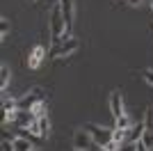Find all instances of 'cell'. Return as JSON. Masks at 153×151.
I'll return each mask as SVG.
<instances>
[{
    "instance_id": "1",
    "label": "cell",
    "mask_w": 153,
    "mask_h": 151,
    "mask_svg": "<svg viewBox=\"0 0 153 151\" xmlns=\"http://www.w3.org/2000/svg\"><path fill=\"white\" fill-rule=\"evenodd\" d=\"M51 30H53V41L59 44L66 32V25H64V14H62V5H57L53 9V16H51Z\"/></svg>"
},
{
    "instance_id": "2",
    "label": "cell",
    "mask_w": 153,
    "mask_h": 151,
    "mask_svg": "<svg viewBox=\"0 0 153 151\" xmlns=\"http://www.w3.org/2000/svg\"><path fill=\"white\" fill-rule=\"evenodd\" d=\"M85 131L91 135V140L98 147H105L108 142H112V133H114V131H110V128H103V126H96V124H87Z\"/></svg>"
},
{
    "instance_id": "3",
    "label": "cell",
    "mask_w": 153,
    "mask_h": 151,
    "mask_svg": "<svg viewBox=\"0 0 153 151\" xmlns=\"http://www.w3.org/2000/svg\"><path fill=\"white\" fill-rule=\"evenodd\" d=\"M59 5H62L64 25H66L64 39H69V32H71V28H73V16H76V5H73V0H59Z\"/></svg>"
},
{
    "instance_id": "4",
    "label": "cell",
    "mask_w": 153,
    "mask_h": 151,
    "mask_svg": "<svg viewBox=\"0 0 153 151\" xmlns=\"http://www.w3.org/2000/svg\"><path fill=\"white\" fill-rule=\"evenodd\" d=\"M76 50H78V41L69 37V39H64L62 44H57L51 50V57H69L71 53H76Z\"/></svg>"
},
{
    "instance_id": "5",
    "label": "cell",
    "mask_w": 153,
    "mask_h": 151,
    "mask_svg": "<svg viewBox=\"0 0 153 151\" xmlns=\"http://www.w3.org/2000/svg\"><path fill=\"white\" fill-rule=\"evenodd\" d=\"M96 142L91 140V135L87 131H78L76 135H73V147L76 149H82V151H87V149H91Z\"/></svg>"
},
{
    "instance_id": "6",
    "label": "cell",
    "mask_w": 153,
    "mask_h": 151,
    "mask_svg": "<svg viewBox=\"0 0 153 151\" xmlns=\"http://www.w3.org/2000/svg\"><path fill=\"white\" fill-rule=\"evenodd\" d=\"M39 101H44L41 99V89H32L27 96H23V99L19 101V110H32Z\"/></svg>"
},
{
    "instance_id": "7",
    "label": "cell",
    "mask_w": 153,
    "mask_h": 151,
    "mask_svg": "<svg viewBox=\"0 0 153 151\" xmlns=\"http://www.w3.org/2000/svg\"><path fill=\"white\" fill-rule=\"evenodd\" d=\"M110 110H112V117L114 119H119V117H123V101H121V94L119 92H112V96H110Z\"/></svg>"
},
{
    "instance_id": "8",
    "label": "cell",
    "mask_w": 153,
    "mask_h": 151,
    "mask_svg": "<svg viewBox=\"0 0 153 151\" xmlns=\"http://www.w3.org/2000/svg\"><path fill=\"white\" fill-rule=\"evenodd\" d=\"M14 121H16V126H21V128H27V126H34L37 117H34V112H30V110H19Z\"/></svg>"
},
{
    "instance_id": "9",
    "label": "cell",
    "mask_w": 153,
    "mask_h": 151,
    "mask_svg": "<svg viewBox=\"0 0 153 151\" xmlns=\"http://www.w3.org/2000/svg\"><path fill=\"white\" fill-rule=\"evenodd\" d=\"M32 133H37L39 138H46L48 135V128H51V124H48V119L46 117H37V121H34V126H30Z\"/></svg>"
},
{
    "instance_id": "10",
    "label": "cell",
    "mask_w": 153,
    "mask_h": 151,
    "mask_svg": "<svg viewBox=\"0 0 153 151\" xmlns=\"http://www.w3.org/2000/svg\"><path fill=\"white\" fill-rule=\"evenodd\" d=\"M44 53H46V50L41 48V46H37V48L32 50L30 60H27V67H30V69H37L39 64H41V60H44Z\"/></svg>"
},
{
    "instance_id": "11",
    "label": "cell",
    "mask_w": 153,
    "mask_h": 151,
    "mask_svg": "<svg viewBox=\"0 0 153 151\" xmlns=\"http://www.w3.org/2000/svg\"><path fill=\"white\" fill-rule=\"evenodd\" d=\"M12 144H14V151H32V149H34V147H32V142H30L27 138H23V135L14 138Z\"/></svg>"
},
{
    "instance_id": "12",
    "label": "cell",
    "mask_w": 153,
    "mask_h": 151,
    "mask_svg": "<svg viewBox=\"0 0 153 151\" xmlns=\"http://www.w3.org/2000/svg\"><path fill=\"white\" fill-rule=\"evenodd\" d=\"M144 131H146V126H144V124H137L133 131H130V142H133V144H137V142L142 140V135H144Z\"/></svg>"
},
{
    "instance_id": "13",
    "label": "cell",
    "mask_w": 153,
    "mask_h": 151,
    "mask_svg": "<svg viewBox=\"0 0 153 151\" xmlns=\"http://www.w3.org/2000/svg\"><path fill=\"white\" fill-rule=\"evenodd\" d=\"M7 82H9V69H7V64L0 67V89L5 92L7 89Z\"/></svg>"
},
{
    "instance_id": "14",
    "label": "cell",
    "mask_w": 153,
    "mask_h": 151,
    "mask_svg": "<svg viewBox=\"0 0 153 151\" xmlns=\"http://www.w3.org/2000/svg\"><path fill=\"white\" fill-rule=\"evenodd\" d=\"M2 110H5V112H14V110H19V101L5 99V101H2Z\"/></svg>"
},
{
    "instance_id": "15",
    "label": "cell",
    "mask_w": 153,
    "mask_h": 151,
    "mask_svg": "<svg viewBox=\"0 0 153 151\" xmlns=\"http://www.w3.org/2000/svg\"><path fill=\"white\" fill-rule=\"evenodd\" d=\"M30 112H34V117H46V103H44V101H39Z\"/></svg>"
},
{
    "instance_id": "16",
    "label": "cell",
    "mask_w": 153,
    "mask_h": 151,
    "mask_svg": "<svg viewBox=\"0 0 153 151\" xmlns=\"http://www.w3.org/2000/svg\"><path fill=\"white\" fill-rule=\"evenodd\" d=\"M142 142H144V147H146V149H153V131H144Z\"/></svg>"
},
{
    "instance_id": "17",
    "label": "cell",
    "mask_w": 153,
    "mask_h": 151,
    "mask_svg": "<svg viewBox=\"0 0 153 151\" xmlns=\"http://www.w3.org/2000/svg\"><path fill=\"white\" fill-rule=\"evenodd\" d=\"M117 128H123V131H128V128H130V119H128L126 114L117 119Z\"/></svg>"
},
{
    "instance_id": "18",
    "label": "cell",
    "mask_w": 153,
    "mask_h": 151,
    "mask_svg": "<svg viewBox=\"0 0 153 151\" xmlns=\"http://www.w3.org/2000/svg\"><path fill=\"white\" fill-rule=\"evenodd\" d=\"M7 32H9V21L2 19V23H0V37L5 39V37H7Z\"/></svg>"
},
{
    "instance_id": "19",
    "label": "cell",
    "mask_w": 153,
    "mask_h": 151,
    "mask_svg": "<svg viewBox=\"0 0 153 151\" xmlns=\"http://www.w3.org/2000/svg\"><path fill=\"white\" fill-rule=\"evenodd\" d=\"M123 138H126V133H123V128H114V133H112V140H114V142H121Z\"/></svg>"
},
{
    "instance_id": "20",
    "label": "cell",
    "mask_w": 153,
    "mask_h": 151,
    "mask_svg": "<svg viewBox=\"0 0 153 151\" xmlns=\"http://www.w3.org/2000/svg\"><path fill=\"white\" fill-rule=\"evenodd\" d=\"M142 76H144V80H146L149 85H153V69H144V73H142Z\"/></svg>"
},
{
    "instance_id": "21",
    "label": "cell",
    "mask_w": 153,
    "mask_h": 151,
    "mask_svg": "<svg viewBox=\"0 0 153 151\" xmlns=\"http://www.w3.org/2000/svg\"><path fill=\"white\" fill-rule=\"evenodd\" d=\"M105 149H108V151H119V142H114V140H112V142H108V144H105Z\"/></svg>"
},
{
    "instance_id": "22",
    "label": "cell",
    "mask_w": 153,
    "mask_h": 151,
    "mask_svg": "<svg viewBox=\"0 0 153 151\" xmlns=\"http://www.w3.org/2000/svg\"><path fill=\"white\" fill-rule=\"evenodd\" d=\"M119 151H137V144H133V142H130L128 147H121Z\"/></svg>"
},
{
    "instance_id": "23",
    "label": "cell",
    "mask_w": 153,
    "mask_h": 151,
    "mask_svg": "<svg viewBox=\"0 0 153 151\" xmlns=\"http://www.w3.org/2000/svg\"><path fill=\"white\" fill-rule=\"evenodd\" d=\"M2 151H14V144H9V142H2Z\"/></svg>"
},
{
    "instance_id": "24",
    "label": "cell",
    "mask_w": 153,
    "mask_h": 151,
    "mask_svg": "<svg viewBox=\"0 0 153 151\" xmlns=\"http://www.w3.org/2000/svg\"><path fill=\"white\" fill-rule=\"evenodd\" d=\"M137 151H149L146 147H144V142H142V140H140V142H137Z\"/></svg>"
},
{
    "instance_id": "25",
    "label": "cell",
    "mask_w": 153,
    "mask_h": 151,
    "mask_svg": "<svg viewBox=\"0 0 153 151\" xmlns=\"http://www.w3.org/2000/svg\"><path fill=\"white\" fill-rule=\"evenodd\" d=\"M126 2H128V5H140L142 0H126Z\"/></svg>"
},
{
    "instance_id": "26",
    "label": "cell",
    "mask_w": 153,
    "mask_h": 151,
    "mask_svg": "<svg viewBox=\"0 0 153 151\" xmlns=\"http://www.w3.org/2000/svg\"><path fill=\"white\" fill-rule=\"evenodd\" d=\"M101 151H108V149H105V147H101Z\"/></svg>"
},
{
    "instance_id": "27",
    "label": "cell",
    "mask_w": 153,
    "mask_h": 151,
    "mask_svg": "<svg viewBox=\"0 0 153 151\" xmlns=\"http://www.w3.org/2000/svg\"><path fill=\"white\" fill-rule=\"evenodd\" d=\"M30 2H34V0H30Z\"/></svg>"
}]
</instances>
